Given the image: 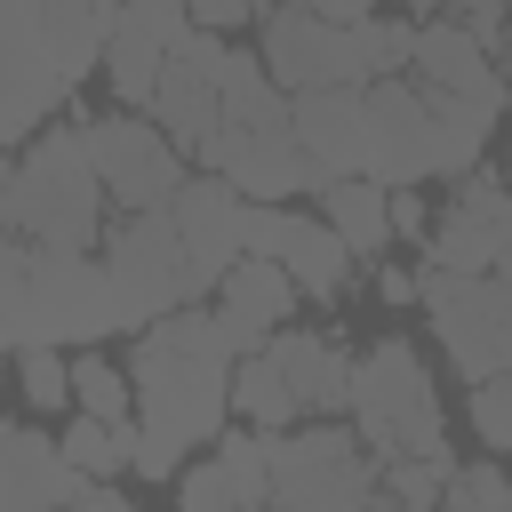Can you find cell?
<instances>
[{"instance_id": "obj_29", "label": "cell", "mask_w": 512, "mask_h": 512, "mask_svg": "<svg viewBox=\"0 0 512 512\" xmlns=\"http://www.w3.org/2000/svg\"><path fill=\"white\" fill-rule=\"evenodd\" d=\"M72 400H80L88 416H104V424H136V376L112 368L96 344L72 352Z\"/></svg>"}, {"instance_id": "obj_11", "label": "cell", "mask_w": 512, "mask_h": 512, "mask_svg": "<svg viewBox=\"0 0 512 512\" xmlns=\"http://www.w3.org/2000/svg\"><path fill=\"white\" fill-rule=\"evenodd\" d=\"M248 248H256V256H280L312 304H336V296L352 288V264H360L352 240H344L328 216H304V208H288V200H248Z\"/></svg>"}, {"instance_id": "obj_20", "label": "cell", "mask_w": 512, "mask_h": 512, "mask_svg": "<svg viewBox=\"0 0 512 512\" xmlns=\"http://www.w3.org/2000/svg\"><path fill=\"white\" fill-rule=\"evenodd\" d=\"M416 80L432 96H472V104H512V80H504V56L496 40L448 24V16H424V40H416Z\"/></svg>"}, {"instance_id": "obj_21", "label": "cell", "mask_w": 512, "mask_h": 512, "mask_svg": "<svg viewBox=\"0 0 512 512\" xmlns=\"http://www.w3.org/2000/svg\"><path fill=\"white\" fill-rule=\"evenodd\" d=\"M272 352H280L304 416H352V376H360V360H352L336 336H320V328H280Z\"/></svg>"}, {"instance_id": "obj_7", "label": "cell", "mask_w": 512, "mask_h": 512, "mask_svg": "<svg viewBox=\"0 0 512 512\" xmlns=\"http://www.w3.org/2000/svg\"><path fill=\"white\" fill-rule=\"evenodd\" d=\"M192 160L216 168V176H232L248 200H296V192H312V152H304V136H296V96L224 112V128H216Z\"/></svg>"}, {"instance_id": "obj_34", "label": "cell", "mask_w": 512, "mask_h": 512, "mask_svg": "<svg viewBox=\"0 0 512 512\" xmlns=\"http://www.w3.org/2000/svg\"><path fill=\"white\" fill-rule=\"evenodd\" d=\"M416 16H448V24L480 32V40H504V24H512V0H416Z\"/></svg>"}, {"instance_id": "obj_27", "label": "cell", "mask_w": 512, "mask_h": 512, "mask_svg": "<svg viewBox=\"0 0 512 512\" xmlns=\"http://www.w3.org/2000/svg\"><path fill=\"white\" fill-rule=\"evenodd\" d=\"M136 440H144V424H104V416H72L64 424V456L88 472V480H120L128 464H136Z\"/></svg>"}, {"instance_id": "obj_35", "label": "cell", "mask_w": 512, "mask_h": 512, "mask_svg": "<svg viewBox=\"0 0 512 512\" xmlns=\"http://www.w3.org/2000/svg\"><path fill=\"white\" fill-rule=\"evenodd\" d=\"M432 216H440V208H432L416 184H392V232H400L408 248H424V240H432Z\"/></svg>"}, {"instance_id": "obj_14", "label": "cell", "mask_w": 512, "mask_h": 512, "mask_svg": "<svg viewBox=\"0 0 512 512\" xmlns=\"http://www.w3.org/2000/svg\"><path fill=\"white\" fill-rule=\"evenodd\" d=\"M168 216H176V232H184V248H192V288L216 296V280L248 256V192H240L232 176L200 168V176L176 184Z\"/></svg>"}, {"instance_id": "obj_37", "label": "cell", "mask_w": 512, "mask_h": 512, "mask_svg": "<svg viewBox=\"0 0 512 512\" xmlns=\"http://www.w3.org/2000/svg\"><path fill=\"white\" fill-rule=\"evenodd\" d=\"M424 296V264L400 272V264H376V304H416Z\"/></svg>"}, {"instance_id": "obj_3", "label": "cell", "mask_w": 512, "mask_h": 512, "mask_svg": "<svg viewBox=\"0 0 512 512\" xmlns=\"http://www.w3.org/2000/svg\"><path fill=\"white\" fill-rule=\"evenodd\" d=\"M104 168L88 152V128L56 120L40 128L8 176H0V224L8 240H40V248H104Z\"/></svg>"}, {"instance_id": "obj_41", "label": "cell", "mask_w": 512, "mask_h": 512, "mask_svg": "<svg viewBox=\"0 0 512 512\" xmlns=\"http://www.w3.org/2000/svg\"><path fill=\"white\" fill-rule=\"evenodd\" d=\"M504 176H512V152H504Z\"/></svg>"}, {"instance_id": "obj_24", "label": "cell", "mask_w": 512, "mask_h": 512, "mask_svg": "<svg viewBox=\"0 0 512 512\" xmlns=\"http://www.w3.org/2000/svg\"><path fill=\"white\" fill-rule=\"evenodd\" d=\"M432 96V88H424ZM496 104H472V96H432V160H440V176L456 184L464 168H480L488 160V144H496Z\"/></svg>"}, {"instance_id": "obj_19", "label": "cell", "mask_w": 512, "mask_h": 512, "mask_svg": "<svg viewBox=\"0 0 512 512\" xmlns=\"http://www.w3.org/2000/svg\"><path fill=\"white\" fill-rule=\"evenodd\" d=\"M216 320H224V336L240 344V352H256V344H272L288 320H296V304H304V288H296V272L280 264V256H240L224 280H216Z\"/></svg>"}, {"instance_id": "obj_26", "label": "cell", "mask_w": 512, "mask_h": 512, "mask_svg": "<svg viewBox=\"0 0 512 512\" xmlns=\"http://www.w3.org/2000/svg\"><path fill=\"white\" fill-rule=\"evenodd\" d=\"M168 56H176V48H160L152 32L120 24V8H112V48H104V88H112V104L152 112V96H160V80H168Z\"/></svg>"}, {"instance_id": "obj_16", "label": "cell", "mask_w": 512, "mask_h": 512, "mask_svg": "<svg viewBox=\"0 0 512 512\" xmlns=\"http://www.w3.org/2000/svg\"><path fill=\"white\" fill-rule=\"evenodd\" d=\"M88 472L64 456V440L32 432L24 416L0 424V512H56V504H88Z\"/></svg>"}, {"instance_id": "obj_15", "label": "cell", "mask_w": 512, "mask_h": 512, "mask_svg": "<svg viewBox=\"0 0 512 512\" xmlns=\"http://www.w3.org/2000/svg\"><path fill=\"white\" fill-rule=\"evenodd\" d=\"M224 32H208V24H192V40L168 56V80H160V96H152V120L184 144V152H200L216 128H224Z\"/></svg>"}, {"instance_id": "obj_39", "label": "cell", "mask_w": 512, "mask_h": 512, "mask_svg": "<svg viewBox=\"0 0 512 512\" xmlns=\"http://www.w3.org/2000/svg\"><path fill=\"white\" fill-rule=\"evenodd\" d=\"M496 56H504V80H512V24H504V40H496Z\"/></svg>"}, {"instance_id": "obj_38", "label": "cell", "mask_w": 512, "mask_h": 512, "mask_svg": "<svg viewBox=\"0 0 512 512\" xmlns=\"http://www.w3.org/2000/svg\"><path fill=\"white\" fill-rule=\"evenodd\" d=\"M312 8H320L328 24H368V16L384 8V0H312Z\"/></svg>"}, {"instance_id": "obj_25", "label": "cell", "mask_w": 512, "mask_h": 512, "mask_svg": "<svg viewBox=\"0 0 512 512\" xmlns=\"http://www.w3.org/2000/svg\"><path fill=\"white\" fill-rule=\"evenodd\" d=\"M104 48H112V8L104 0H48V56L72 88L88 72H104Z\"/></svg>"}, {"instance_id": "obj_22", "label": "cell", "mask_w": 512, "mask_h": 512, "mask_svg": "<svg viewBox=\"0 0 512 512\" xmlns=\"http://www.w3.org/2000/svg\"><path fill=\"white\" fill-rule=\"evenodd\" d=\"M320 216L352 240V256H384L400 232H392V184H376V176H336V184H320Z\"/></svg>"}, {"instance_id": "obj_30", "label": "cell", "mask_w": 512, "mask_h": 512, "mask_svg": "<svg viewBox=\"0 0 512 512\" xmlns=\"http://www.w3.org/2000/svg\"><path fill=\"white\" fill-rule=\"evenodd\" d=\"M360 32V72L368 80H384V72H416V40H424V16H368V24H352Z\"/></svg>"}, {"instance_id": "obj_10", "label": "cell", "mask_w": 512, "mask_h": 512, "mask_svg": "<svg viewBox=\"0 0 512 512\" xmlns=\"http://www.w3.org/2000/svg\"><path fill=\"white\" fill-rule=\"evenodd\" d=\"M0 24H8V88H0V136L8 144H32L56 112H64V96H72V80L56 72V56H48V0H0Z\"/></svg>"}, {"instance_id": "obj_36", "label": "cell", "mask_w": 512, "mask_h": 512, "mask_svg": "<svg viewBox=\"0 0 512 512\" xmlns=\"http://www.w3.org/2000/svg\"><path fill=\"white\" fill-rule=\"evenodd\" d=\"M264 8H272V0H192V16H200L208 32H240V24H264Z\"/></svg>"}, {"instance_id": "obj_23", "label": "cell", "mask_w": 512, "mask_h": 512, "mask_svg": "<svg viewBox=\"0 0 512 512\" xmlns=\"http://www.w3.org/2000/svg\"><path fill=\"white\" fill-rule=\"evenodd\" d=\"M232 416L256 424V432H288V424H304V400H296V384H288V368H280L272 344L240 352V368H232Z\"/></svg>"}, {"instance_id": "obj_40", "label": "cell", "mask_w": 512, "mask_h": 512, "mask_svg": "<svg viewBox=\"0 0 512 512\" xmlns=\"http://www.w3.org/2000/svg\"><path fill=\"white\" fill-rule=\"evenodd\" d=\"M272 8H312V0H272Z\"/></svg>"}, {"instance_id": "obj_28", "label": "cell", "mask_w": 512, "mask_h": 512, "mask_svg": "<svg viewBox=\"0 0 512 512\" xmlns=\"http://www.w3.org/2000/svg\"><path fill=\"white\" fill-rule=\"evenodd\" d=\"M64 352H72V344H16V352H8V360H16V392H24V416H64V408H80Z\"/></svg>"}, {"instance_id": "obj_31", "label": "cell", "mask_w": 512, "mask_h": 512, "mask_svg": "<svg viewBox=\"0 0 512 512\" xmlns=\"http://www.w3.org/2000/svg\"><path fill=\"white\" fill-rule=\"evenodd\" d=\"M384 504H440L448 496V456H392L376 480Z\"/></svg>"}, {"instance_id": "obj_6", "label": "cell", "mask_w": 512, "mask_h": 512, "mask_svg": "<svg viewBox=\"0 0 512 512\" xmlns=\"http://www.w3.org/2000/svg\"><path fill=\"white\" fill-rule=\"evenodd\" d=\"M424 328L440 336V352L456 360L464 384L512 368V272H456L424 256V296H416Z\"/></svg>"}, {"instance_id": "obj_9", "label": "cell", "mask_w": 512, "mask_h": 512, "mask_svg": "<svg viewBox=\"0 0 512 512\" xmlns=\"http://www.w3.org/2000/svg\"><path fill=\"white\" fill-rule=\"evenodd\" d=\"M80 128H88V152H96L104 192H112L120 208H168V200H176V184H184V144H176L152 112L120 104V112H96V120H80Z\"/></svg>"}, {"instance_id": "obj_5", "label": "cell", "mask_w": 512, "mask_h": 512, "mask_svg": "<svg viewBox=\"0 0 512 512\" xmlns=\"http://www.w3.org/2000/svg\"><path fill=\"white\" fill-rule=\"evenodd\" d=\"M376 480H384V456L360 440V424L304 416V424L272 432V504H288V512L376 504Z\"/></svg>"}, {"instance_id": "obj_12", "label": "cell", "mask_w": 512, "mask_h": 512, "mask_svg": "<svg viewBox=\"0 0 512 512\" xmlns=\"http://www.w3.org/2000/svg\"><path fill=\"white\" fill-rule=\"evenodd\" d=\"M272 80L288 96L304 88H336V80H368L360 72V32L352 24H328L320 8H264V32H256Z\"/></svg>"}, {"instance_id": "obj_2", "label": "cell", "mask_w": 512, "mask_h": 512, "mask_svg": "<svg viewBox=\"0 0 512 512\" xmlns=\"http://www.w3.org/2000/svg\"><path fill=\"white\" fill-rule=\"evenodd\" d=\"M136 328L120 304V280L104 264V248H40V240H8L0 248V344H104Z\"/></svg>"}, {"instance_id": "obj_4", "label": "cell", "mask_w": 512, "mask_h": 512, "mask_svg": "<svg viewBox=\"0 0 512 512\" xmlns=\"http://www.w3.org/2000/svg\"><path fill=\"white\" fill-rule=\"evenodd\" d=\"M352 424L360 440L392 464V456H448V416H440V384L424 368V352L408 336H376L360 352L352 376Z\"/></svg>"}, {"instance_id": "obj_32", "label": "cell", "mask_w": 512, "mask_h": 512, "mask_svg": "<svg viewBox=\"0 0 512 512\" xmlns=\"http://www.w3.org/2000/svg\"><path fill=\"white\" fill-rule=\"evenodd\" d=\"M472 432H480V448H488V456H504V464H512V368H496V376H480V384H472Z\"/></svg>"}, {"instance_id": "obj_17", "label": "cell", "mask_w": 512, "mask_h": 512, "mask_svg": "<svg viewBox=\"0 0 512 512\" xmlns=\"http://www.w3.org/2000/svg\"><path fill=\"white\" fill-rule=\"evenodd\" d=\"M296 136L312 152V192L336 176H368V80L304 88L296 96Z\"/></svg>"}, {"instance_id": "obj_42", "label": "cell", "mask_w": 512, "mask_h": 512, "mask_svg": "<svg viewBox=\"0 0 512 512\" xmlns=\"http://www.w3.org/2000/svg\"><path fill=\"white\" fill-rule=\"evenodd\" d=\"M104 8H120V0H104Z\"/></svg>"}, {"instance_id": "obj_18", "label": "cell", "mask_w": 512, "mask_h": 512, "mask_svg": "<svg viewBox=\"0 0 512 512\" xmlns=\"http://www.w3.org/2000/svg\"><path fill=\"white\" fill-rule=\"evenodd\" d=\"M176 504L184 512H256V504H272V432H256V424L216 432V456L176 472Z\"/></svg>"}, {"instance_id": "obj_8", "label": "cell", "mask_w": 512, "mask_h": 512, "mask_svg": "<svg viewBox=\"0 0 512 512\" xmlns=\"http://www.w3.org/2000/svg\"><path fill=\"white\" fill-rule=\"evenodd\" d=\"M104 264H112L120 304H128L136 328L160 320V312H176V304H200L192 248H184V232H176L168 208H120V224L104 232Z\"/></svg>"}, {"instance_id": "obj_13", "label": "cell", "mask_w": 512, "mask_h": 512, "mask_svg": "<svg viewBox=\"0 0 512 512\" xmlns=\"http://www.w3.org/2000/svg\"><path fill=\"white\" fill-rule=\"evenodd\" d=\"M368 176L376 184H424L440 176L432 160V96L416 72L368 80Z\"/></svg>"}, {"instance_id": "obj_33", "label": "cell", "mask_w": 512, "mask_h": 512, "mask_svg": "<svg viewBox=\"0 0 512 512\" xmlns=\"http://www.w3.org/2000/svg\"><path fill=\"white\" fill-rule=\"evenodd\" d=\"M440 504H488V512H504V504H512V464H504V456L448 464V496H440Z\"/></svg>"}, {"instance_id": "obj_1", "label": "cell", "mask_w": 512, "mask_h": 512, "mask_svg": "<svg viewBox=\"0 0 512 512\" xmlns=\"http://www.w3.org/2000/svg\"><path fill=\"white\" fill-rule=\"evenodd\" d=\"M232 368H240V344L224 336L216 304H176L160 320L136 328V352H128V376H136V480L152 488H176L184 472V448H216L224 416H232Z\"/></svg>"}]
</instances>
